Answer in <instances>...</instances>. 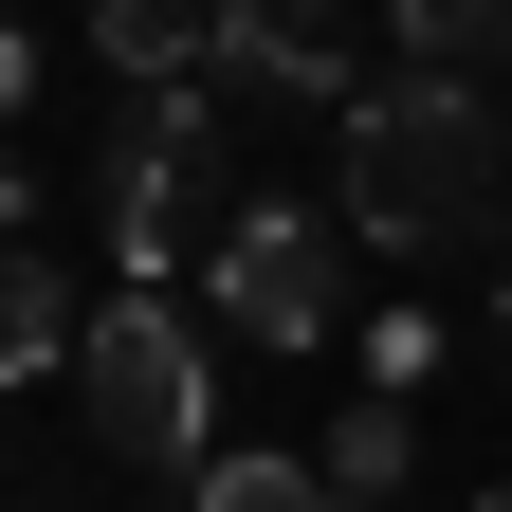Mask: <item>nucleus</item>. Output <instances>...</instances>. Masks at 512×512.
<instances>
[{
  "mask_svg": "<svg viewBox=\"0 0 512 512\" xmlns=\"http://www.w3.org/2000/svg\"><path fill=\"white\" fill-rule=\"evenodd\" d=\"M494 183H512L494 92H458V74H366V92H348V183H330V202H348L366 256H439V238H476Z\"/></svg>",
  "mask_w": 512,
  "mask_h": 512,
  "instance_id": "1",
  "label": "nucleus"
},
{
  "mask_svg": "<svg viewBox=\"0 0 512 512\" xmlns=\"http://www.w3.org/2000/svg\"><path fill=\"white\" fill-rule=\"evenodd\" d=\"M74 384H92V439H110V458L202 476V403H220V366H202V311H183V293H110L92 348H74Z\"/></svg>",
  "mask_w": 512,
  "mask_h": 512,
  "instance_id": "2",
  "label": "nucleus"
},
{
  "mask_svg": "<svg viewBox=\"0 0 512 512\" xmlns=\"http://www.w3.org/2000/svg\"><path fill=\"white\" fill-rule=\"evenodd\" d=\"M202 202H220V110H202V74H183V92H128L110 165H92V220H110V256H128V293L183 275Z\"/></svg>",
  "mask_w": 512,
  "mask_h": 512,
  "instance_id": "3",
  "label": "nucleus"
},
{
  "mask_svg": "<svg viewBox=\"0 0 512 512\" xmlns=\"http://www.w3.org/2000/svg\"><path fill=\"white\" fill-rule=\"evenodd\" d=\"M202 311L238 348H330V311H348V202H220Z\"/></svg>",
  "mask_w": 512,
  "mask_h": 512,
  "instance_id": "4",
  "label": "nucleus"
},
{
  "mask_svg": "<svg viewBox=\"0 0 512 512\" xmlns=\"http://www.w3.org/2000/svg\"><path fill=\"white\" fill-rule=\"evenodd\" d=\"M220 74L275 92V110H348V19H330V0H238V19H220Z\"/></svg>",
  "mask_w": 512,
  "mask_h": 512,
  "instance_id": "5",
  "label": "nucleus"
},
{
  "mask_svg": "<svg viewBox=\"0 0 512 512\" xmlns=\"http://www.w3.org/2000/svg\"><path fill=\"white\" fill-rule=\"evenodd\" d=\"M220 19L238 0H92V55L128 92H183V74H220Z\"/></svg>",
  "mask_w": 512,
  "mask_h": 512,
  "instance_id": "6",
  "label": "nucleus"
},
{
  "mask_svg": "<svg viewBox=\"0 0 512 512\" xmlns=\"http://www.w3.org/2000/svg\"><path fill=\"white\" fill-rule=\"evenodd\" d=\"M74 348H92V311H55V275H37V256H0V384H55Z\"/></svg>",
  "mask_w": 512,
  "mask_h": 512,
  "instance_id": "7",
  "label": "nucleus"
},
{
  "mask_svg": "<svg viewBox=\"0 0 512 512\" xmlns=\"http://www.w3.org/2000/svg\"><path fill=\"white\" fill-rule=\"evenodd\" d=\"M403 458H421V421H403V384H366V403L330 421V494L366 512V494H403Z\"/></svg>",
  "mask_w": 512,
  "mask_h": 512,
  "instance_id": "8",
  "label": "nucleus"
},
{
  "mask_svg": "<svg viewBox=\"0 0 512 512\" xmlns=\"http://www.w3.org/2000/svg\"><path fill=\"white\" fill-rule=\"evenodd\" d=\"M202 512H348L330 458H202Z\"/></svg>",
  "mask_w": 512,
  "mask_h": 512,
  "instance_id": "9",
  "label": "nucleus"
},
{
  "mask_svg": "<svg viewBox=\"0 0 512 512\" xmlns=\"http://www.w3.org/2000/svg\"><path fill=\"white\" fill-rule=\"evenodd\" d=\"M403 55L421 74H476V55H512V0H403Z\"/></svg>",
  "mask_w": 512,
  "mask_h": 512,
  "instance_id": "10",
  "label": "nucleus"
},
{
  "mask_svg": "<svg viewBox=\"0 0 512 512\" xmlns=\"http://www.w3.org/2000/svg\"><path fill=\"white\" fill-rule=\"evenodd\" d=\"M19 92H37V55H19V19H0V128H19Z\"/></svg>",
  "mask_w": 512,
  "mask_h": 512,
  "instance_id": "11",
  "label": "nucleus"
},
{
  "mask_svg": "<svg viewBox=\"0 0 512 512\" xmlns=\"http://www.w3.org/2000/svg\"><path fill=\"white\" fill-rule=\"evenodd\" d=\"M19 220H37V202H19V165H0V238H19Z\"/></svg>",
  "mask_w": 512,
  "mask_h": 512,
  "instance_id": "12",
  "label": "nucleus"
},
{
  "mask_svg": "<svg viewBox=\"0 0 512 512\" xmlns=\"http://www.w3.org/2000/svg\"><path fill=\"white\" fill-rule=\"evenodd\" d=\"M494 366H512V275H494Z\"/></svg>",
  "mask_w": 512,
  "mask_h": 512,
  "instance_id": "13",
  "label": "nucleus"
},
{
  "mask_svg": "<svg viewBox=\"0 0 512 512\" xmlns=\"http://www.w3.org/2000/svg\"><path fill=\"white\" fill-rule=\"evenodd\" d=\"M476 512H512V476H494V494H476Z\"/></svg>",
  "mask_w": 512,
  "mask_h": 512,
  "instance_id": "14",
  "label": "nucleus"
}]
</instances>
